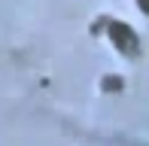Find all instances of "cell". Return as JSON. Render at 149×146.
<instances>
[{"label": "cell", "mask_w": 149, "mask_h": 146, "mask_svg": "<svg viewBox=\"0 0 149 146\" xmlns=\"http://www.w3.org/2000/svg\"><path fill=\"white\" fill-rule=\"evenodd\" d=\"M137 6H140L143 12H146V15H149V0H137Z\"/></svg>", "instance_id": "obj_2"}, {"label": "cell", "mask_w": 149, "mask_h": 146, "mask_svg": "<svg viewBox=\"0 0 149 146\" xmlns=\"http://www.w3.org/2000/svg\"><path fill=\"white\" fill-rule=\"evenodd\" d=\"M110 40H113V46H116L119 52H125V55H137V49H140L137 34H134L128 24H122V22L110 24Z\"/></svg>", "instance_id": "obj_1"}]
</instances>
